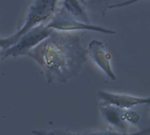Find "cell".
Returning <instances> with one entry per match:
<instances>
[{
  "label": "cell",
  "mask_w": 150,
  "mask_h": 135,
  "mask_svg": "<svg viewBox=\"0 0 150 135\" xmlns=\"http://www.w3.org/2000/svg\"><path fill=\"white\" fill-rule=\"evenodd\" d=\"M27 56L39 64L47 84L53 82L66 83L81 72L87 61L88 50L77 34L54 30Z\"/></svg>",
  "instance_id": "obj_1"
},
{
  "label": "cell",
  "mask_w": 150,
  "mask_h": 135,
  "mask_svg": "<svg viewBox=\"0 0 150 135\" xmlns=\"http://www.w3.org/2000/svg\"><path fill=\"white\" fill-rule=\"evenodd\" d=\"M61 6V0H33L27 7L22 25L17 32L7 38L0 37V45L3 48L11 46L24 33L32 28L47 24L56 14Z\"/></svg>",
  "instance_id": "obj_2"
},
{
  "label": "cell",
  "mask_w": 150,
  "mask_h": 135,
  "mask_svg": "<svg viewBox=\"0 0 150 135\" xmlns=\"http://www.w3.org/2000/svg\"><path fill=\"white\" fill-rule=\"evenodd\" d=\"M54 32L47 24H40L20 36L11 46L3 48L0 52V59L3 61L8 57L16 58L18 56L27 55L41 41L47 39Z\"/></svg>",
  "instance_id": "obj_3"
},
{
  "label": "cell",
  "mask_w": 150,
  "mask_h": 135,
  "mask_svg": "<svg viewBox=\"0 0 150 135\" xmlns=\"http://www.w3.org/2000/svg\"><path fill=\"white\" fill-rule=\"evenodd\" d=\"M47 25L54 30L72 32V31H85V32H97L105 34H114L115 31L91 23H86L76 18H74L61 9L58 10L54 18L47 23Z\"/></svg>",
  "instance_id": "obj_4"
},
{
  "label": "cell",
  "mask_w": 150,
  "mask_h": 135,
  "mask_svg": "<svg viewBox=\"0 0 150 135\" xmlns=\"http://www.w3.org/2000/svg\"><path fill=\"white\" fill-rule=\"evenodd\" d=\"M87 50L88 56L92 61V62L95 63L102 70L106 77L112 81H115L117 76L112 67L111 54L108 52L105 45L100 40H93L89 43Z\"/></svg>",
  "instance_id": "obj_5"
},
{
  "label": "cell",
  "mask_w": 150,
  "mask_h": 135,
  "mask_svg": "<svg viewBox=\"0 0 150 135\" xmlns=\"http://www.w3.org/2000/svg\"><path fill=\"white\" fill-rule=\"evenodd\" d=\"M150 104H142L126 109L124 119L130 127L136 128L137 134H150L149 115Z\"/></svg>",
  "instance_id": "obj_6"
},
{
  "label": "cell",
  "mask_w": 150,
  "mask_h": 135,
  "mask_svg": "<svg viewBox=\"0 0 150 135\" xmlns=\"http://www.w3.org/2000/svg\"><path fill=\"white\" fill-rule=\"evenodd\" d=\"M99 110L102 120L110 129H113L116 134H130L129 129L131 127L124 119V112L126 109L111 105L100 104Z\"/></svg>",
  "instance_id": "obj_7"
},
{
  "label": "cell",
  "mask_w": 150,
  "mask_h": 135,
  "mask_svg": "<svg viewBox=\"0 0 150 135\" xmlns=\"http://www.w3.org/2000/svg\"><path fill=\"white\" fill-rule=\"evenodd\" d=\"M97 97L100 100V104L111 105L122 109H129L142 104H150V97H136L105 90H98Z\"/></svg>",
  "instance_id": "obj_8"
},
{
  "label": "cell",
  "mask_w": 150,
  "mask_h": 135,
  "mask_svg": "<svg viewBox=\"0 0 150 135\" xmlns=\"http://www.w3.org/2000/svg\"><path fill=\"white\" fill-rule=\"evenodd\" d=\"M87 8L84 0H61L60 9L66 14L78 20L91 23L87 12Z\"/></svg>",
  "instance_id": "obj_9"
},
{
  "label": "cell",
  "mask_w": 150,
  "mask_h": 135,
  "mask_svg": "<svg viewBox=\"0 0 150 135\" xmlns=\"http://www.w3.org/2000/svg\"><path fill=\"white\" fill-rule=\"evenodd\" d=\"M84 1L87 4V7L91 8V10L97 11L103 17L105 16L109 5L118 3L117 0H84Z\"/></svg>",
  "instance_id": "obj_10"
},
{
  "label": "cell",
  "mask_w": 150,
  "mask_h": 135,
  "mask_svg": "<svg viewBox=\"0 0 150 135\" xmlns=\"http://www.w3.org/2000/svg\"><path fill=\"white\" fill-rule=\"evenodd\" d=\"M141 0H125V1H121V2H119V3H115V4H112L111 5L108 6V10L109 9H119V8H123V7H127V6H129L133 4H135L137 2H139Z\"/></svg>",
  "instance_id": "obj_11"
},
{
  "label": "cell",
  "mask_w": 150,
  "mask_h": 135,
  "mask_svg": "<svg viewBox=\"0 0 150 135\" xmlns=\"http://www.w3.org/2000/svg\"><path fill=\"white\" fill-rule=\"evenodd\" d=\"M1 50H2V46L0 45V52H1Z\"/></svg>",
  "instance_id": "obj_12"
},
{
  "label": "cell",
  "mask_w": 150,
  "mask_h": 135,
  "mask_svg": "<svg viewBox=\"0 0 150 135\" xmlns=\"http://www.w3.org/2000/svg\"><path fill=\"white\" fill-rule=\"evenodd\" d=\"M0 61H2V60H1V59H0Z\"/></svg>",
  "instance_id": "obj_13"
}]
</instances>
